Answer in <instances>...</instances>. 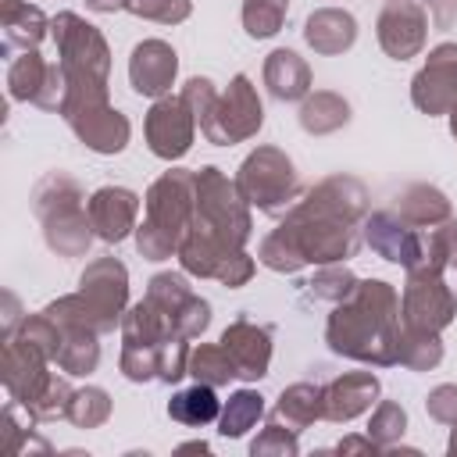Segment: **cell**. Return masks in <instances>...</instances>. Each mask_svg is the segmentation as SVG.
I'll return each instance as SVG.
<instances>
[{
    "instance_id": "6da1fadb",
    "label": "cell",
    "mask_w": 457,
    "mask_h": 457,
    "mask_svg": "<svg viewBox=\"0 0 457 457\" xmlns=\"http://www.w3.org/2000/svg\"><path fill=\"white\" fill-rule=\"evenodd\" d=\"M368 214V189L353 175H328L286 211L282 228L307 264H339L357 253V221Z\"/></svg>"
},
{
    "instance_id": "7a4b0ae2",
    "label": "cell",
    "mask_w": 457,
    "mask_h": 457,
    "mask_svg": "<svg viewBox=\"0 0 457 457\" xmlns=\"http://www.w3.org/2000/svg\"><path fill=\"white\" fill-rule=\"evenodd\" d=\"M325 343L364 364H396L400 361V296L382 278H364L357 289L336 303L325 325Z\"/></svg>"
},
{
    "instance_id": "3957f363",
    "label": "cell",
    "mask_w": 457,
    "mask_h": 457,
    "mask_svg": "<svg viewBox=\"0 0 457 457\" xmlns=\"http://www.w3.org/2000/svg\"><path fill=\"white\" fill-rule=\"evenodd\" d=\"M54 29V43L61 54V68H64V82H68V96L61 114H75L82 107L93 104H107V71H111V50L107 39L100 36L96 25H89L86 18L64 11L50 21Z\"/></svg>"
},
{
    "instance_id": "277c9868",
    "label": "cell",
    "mask_w": 457,
    "mask_h": 457,
    "mask_svg": "<svg viewBox=\"0 0 457 457\" xmlns=\"http://www.w3.org/2000/svg\"><path fill=\"white\" fill-rule=\"evenodd\" d=\"M143 225H136V246L146 261H164L179 253L182 236L196 214V171L171 168L143 196Z\"/></svg>"
},
{
    "instance_id": "5b68a950",
    "label": "cell",
    "mask_w": 457,
    "mask_h": 457,
    "mask_svg": "<svg viewBox=\"0 0 457 457\" xmlns=\"http://www.w3.org/2000/svg\"><path fill=\"white\" fill-rule=\"evenodd\" d=\"M125 300H129L125 264L114 257H100L82 271L79 293L61 296L43 311L61 325H86L93 332H111L125 318Z\"/></svg>"
},
{
    "instance_id": "8992f818",
    "label": "cell",
    "mask_w": 457,
    "mask_h": 457,
    "mask_svg": "<svg viewBox=\"0 0 457 457\" xmlns=\"http://www.w3.org/2000/svg\"><path fill=\"white\" fill-rule=\"evenodd\" d=\"M32 211L43 225V239L54 253L82 257L89 250L96 232H93V221L86 211V193L71 175H64V171L43 175L32 189Z\"/></svg>"
},
{
    "instance_id": "52a82bcc",
    "label": "cell",
    "mask_w": 457,
    "mask_h": 457,
    "mask_svg": "<svg viewBox=\"0 0 457 457\" xmlns=\"http://www.w3.org/2000/svg\"><path fill=\"white\" fill-rule=\"evenodd\" d=\"M246 196L239 193V186L232 179L221 175V168L207 164L196 171V214H193V228L214 236L218 243H225L228 250H243V243L250 239V211H246Z\"/></svg>"
},
{
    "instance_id": "ba28073f",
    "label": "cell",
    "mask_w": 457,
    "mask_h": 457,
    "mask_svg": "<svg viewBox=\"0 0 457 457\" xmlns=\"http://www.w3.org/2000/svg\"><path fill=\"white\" fill-rule=\"evenodd\" d=\"M443 268H446V257H443V250L436 246V239L428 232V253H425V261L414 264V268H407V286H403V303H400V325L443 332L453 321L457 296L443 282Z\"/></svg>"
},
{
    "instance_id": "9c48e42d",
    "label": "cell",
    "mask_w": 457,
    "mask_h": 457,
    "mask_svg": "<svg viewBox=\"0 0 457 457\" xmlns=\"http://www.w3.org/2000/svg\"><path fill=\"white\" fill-rule=\"evenodd\" d=\"M239 193L246 196V204H253L264 214H282L296 204L300 196V175L293 168V161L278 150V146H257L236 175Z\"/></svg>"
},
{
    "instance_id": "30bf717a",
    "label": "cell",
    "mask_w": 457,
    "mask_h": 457,
    "mask_svg": "<svg viewBox=\"0 0 457 457\" xmlns=\"http://www.w3.org/2000/svg\"><path fill=\"white\" fill-rule=\"evenodd\" d=\"M196 125L214 146H232V143L257 136V129L264 125V107H261V96L250 86V79L236 75L228 82V89L214 96V104L204 111V118Z\"/></svg>"
},
{
    "instance_id": "8fae6325",
    "label": "cell",
    "mask_w": 457,
    "mask_h": 457,
    "mask_svg": "<svg viewBox=\"0 0 457 457\" xmlns=\"http://www.w3.org/2000/svg\"><path fill=\"white\" fill-rule=\"evenodd\" d=\"M7 93H11V100H32V104L61 114L64 96H68V82H64L61 61L50 64L36 50H25L7 68Z\"/></svg>"
},
{
    "instance_id": "7c38bea8",
    "label": "cell",
    "mask_w": 457,
    "mask_h": 457,
    "mask_svg": "<svg viewBox=\"0 0 457 457\" xmlns=\"http://www.w3.org/2000/svg\"><path fill=\"white\" fill-rule=\"evenodd\" d=\"M196 136V114L182 96H161L154 100L146 114V143L161 161H179L189 154Z\"/></svg>"
},
{
    "instance_id": "4fadbf2b",
    "label": "cell",
    "mask_w": 457,
    "mask_h": 457,
    "mask_svg": "<svg viewBox=\"0 0 457 457\" xmlns=\"http://www.w3.org/2000/svg\"><path fill=\"white\" fill-rule=\"evenodd\" d=\"M411 100L425 114H446L457 104V43L428 50L421 71L411 82Z\"/></svg>"
},
{
    "instance_id": "5bb4252c",
    "label": "cell",
    "mask_w": 457,
    "mask_h": 457,
    "mask_svg": "<svg viewBox=\"0 0 457 457\" xmlns=\"http://www.w3.org/2000/svg\"><path fill=\"white\" fill-rule=\"evenodd\" d=\"M364 239L378 257H386L393 264H403V268L421 264L425 253H428V236H421L411 221H403L393 207L375 211L371 218H364Z\"/></svg>"
},
{
    "instance_id": "9a60e30c",
    "label": "cell",
    "mask_w": 457,
    "mask_h": 457,
    "mask_svg": "<svg viewBox=\"0 0 457 457\" xmlns=\"http://www.w3.org/2000/svg\"><path fill=\"white\" fill-rule=\"evenodd\" d=\"M46 361L50 357L36 343H29L25 336L21 339L7 336V343H4V386H7L11 400L25 403V411L46 393V386L54 378L46 371Z\"/></svg>"
},
{
    "instance_id": "2e32d148",
    "label": "cell",
    "mask_w": 457,
    "mask_h": 457,
    "mask_svg": "<svg viewBox=\"0 0 457 457\" xmlns=\"http://www.w3.org/2000/svg\"><path fill=\"white\" fill-rule=\"evenodd\" d=\"M425 36H428V18L418 0H389L386 11L378 14V46L396 61L421 54Z\"/></svg>"
},
{
    "instance_id": "e0dca14e",
    "label": "cell",
    "mask_w": 457,
    "mask_h": 457,
    "mask_svg": "<svg viewBox=\"0 0 457 457\" xmlns=\"http://www.w3.org/2000/svg\"><path fill=\"white\" fill-rule=\"evenodd\" d=\"M179 75V57L164 39H143L132 46L129 57V82L139 96H168V89L175 86Z\"/></svg>"
},
{
    "instance_id": "ac0fdd59",
    "label": "cell",
    "mask_w": 457,
    "mask_h": 457,
    "mask_svg": "<svg viewBox=\"0 0 457 457\" xmlns=\"http://www.w3.org/2000/svg\"><path fill=\"white\" fill-rule=\"evenodd\" d=\"M218 343H221L225 353L232 357L236 378L253 382V378H264V375H268V361H271V328H268V325H257V321H250V318H236V321L221 332Z\"/></svg>"
},
{
    "instance_id": "d6986e66",
    "label": "cell",
    "mask_w": 457,
    "mask_h": 457,
    "mask_svg": "<svg viewBox=\"0 0 457 457\" xmlns=\"http://www.w3.org/2000/svg\"><path fill=\"white\" fill-rule=\"evenodd\" d=\"M93 232L104 243H121L129 232H136V218H139V196L125 186H104L86 200Z\"/></svg>"
},
{
    "instance_id": "ffe728a7",
    "label": "cell",
    "mask_w": 457,
    "mask_h": 457,
    "mask_svg": "<svg viewBox=\"0 0 457 457\" xmlns=\"http://www.w3.org/2000/svg\"><path fill=\"white\" fill-rule=\"evenodd\" d=\"M68 125L96 154H118V150H125V143L132 136L129 118L121 111H114L111 104H93V107L75 111V114H68Z\"/></svg>"
},
{
    "instance_id": "44dd1931",
    "label": "cell",
    "mask_w": 457,
    "mask_h": 457,
    "mask_svg": "<svg viewBox=\"0 0 457 457\" xmlns=\"http://www.w3.org/2000/svg\"><path fill=\"white\" fill-rule=\"evenodd\" d=\"M378 396V378L371 371H350L325 386V418L328 421H350L364 414Z\"/></svg>"
},
{
    "instance_id": "7402d4cb",
    "label": "cell",
    "mask_w": 457,
    "mask_h": 457,
    "mask_svg": "<svg viewBox=\"0 0 457 457\" xmlns=\"http://www.w3.org/2000/svg\"><path fill=\"white\" fill-rule=\"evenodd\" d=\"M303 39H307V46H311L314 54L332 57V54H343V50L353 46V39H357V21H353L350 11L321 7V11H314V14L303 21Z\"/></svg>"
},
{
    "instance_id": "603a6c76",
    "label": "cell",
    "mask_w": 457,
    "mask_h": 457,
    "mask_svg": "<svg viewBox=\"0 0 457 457\" xmlns=\"http://www.w3.org/2000/svg\"><path fill=\"white\" fill-rule=\"evenodd\" d=\"M264 86L275 100H303L311 93V68L296 50H271L264 61Z\"/></svg>"
},
{
    "instance_id": "cb8c5ba5",
    "label": "cell",
    "mask_w": 457,
    "mask_h": 457,
    "mask_svg": "<svg viewBox=\"0 0 457 457\" xmlns=\"http://www.w3.org/2000/svg\"><path fill=\"white\" fill-rule=\"evenodd\" d=\"M393 211H396L403 221H411L414 228H425V225L432 228V225L450 221V200H446V193L436 189V186H428V182L407 186V189L396 196Z\"/></svg>"
},
{
    "instance_id": "d4e9b609",
    "label": "cell",
    "mask_w": 457,
    "mask_h": 457,
    "mask_svg": "<svg viewBox=\"0 0 457 457\" xmlns=\"http://www.w3.org/2000/svg\"><path fill=\"white\" fill-rule=\"evenodd\" d=\"M318 418H325V386L296 382V386L282 389V396L275 403V421H282L293 432H303Z\"/></svg>"
},
{
    "instance_id": "484cf974",
    "label": "cell",
    "mask_w": 457,
    "mask_h": 457,
    "mask_svg": "<svg viewBox=\"0 0 457 457\" xmlns=\"http://www.w3.org/2000/svg\"><path fill=\"white\" fill-rule=\"evenodd\" d=\"M350 121V104L332 93V89H318V93H307L303 96V107H300V125L303 132L311 136H328L336 129H343Z\"/></svg>"
},
{
    "instance_id": "4316f807",
    "label": "cell",
    "mask_w": 457,
    "mask_h": 457,
    "mask_svg": "<svg viewBox=\"0 0 457 457\" xmlns=\"http://www.w3.org/2000/svg\"><path fill=\"white\" fill-rule=\"evenodd\" d=\"M61 325V321H57ZM100 332L86 328V325H61V350H57V368H64L68 375H89L100 361Z\"/></svg>"
},
{
    "instance_id": "83f0119b",
    "label": "cell",
    "mask_w": 457,
    "mask_h": 457,
    "mask_svg": "<svg viewBox=\"0 0 457 457\" xmlns=\"http://www.w3.org/2000/svg\"><path fill=\"white\" fill-rule=\"evenodd\" d=\"M168 414L175 421H182V425H207V421H214L221 414V403L214 396V386L196 382V386H189V389H182V393L171 396Z\"/></svg>"
},
{
    "instance_id": "f1b7e54d",
    "label": "cell",
    "mask_w": 457,
    "mask_h": 457,
    "mask_svg": "<svg viewBox=\"0 0 457 457\" xmlns=\"http://www.w3.org/2000/svg\"><path fill=\"white\" fill-rule=\"evenodd\" d=\"M443 361V343L439 332L428 328H414V325H400V364H407L411 371H428Z\"/></svg>"
},
{
    "instance_id": "f546056e",
    "label": "cell",
    "mask_w": 457,
    "mask_h": 457,
    "mask_svg": "<svg viewBox=\"0 0 457 457\" xmlns=\"http://www.w3.org/2000/svg\"><path fill=\"white\" fill-rule=\"evenodd\" d=\"M261 414H264V396L257 393V389H239V393H232L228 396V403L221 407V414H218V432L221 436H228V439H236V436H243V432H250L257 421H261Z\"/></svg>"
},
{
    "instance_id": "4dcf8cb0",
    "label": "cell",
    "mask_w": 457,
    "mask_h": 457,
    "mask_svg": "<svg viewBox=\"0 0 457 457\" xmlns=\"http://www.w3.org/2000/svg\"><path fill=\"white\" fill-rule=\"evenodd\" d=\"M46 36V18L39 7L21 4L18 11L4 14V46H21V50H36L39 39Z\"/></svg>"
},
{
    "instance_id": "1f68e13d",
    "label": "cell",
    "mask_w": 457,
    "mask_h": 457,
    "mask_svg": "<svg viewBox=\"0 0 457 457\" xmlns=\"http://www.w3.org/2000/svg\"><path fill=\"white\" fill-rule=\"evenodd\" d=\"M189 375L207 386H225L228 378H236V364L221 343H200L196 350H189Z\"/></svg>"
},
{
    "instance_id": "d6a6232c",
    "label": "cell",
    "mask_w": 457,
    "mask_h": 457,
    "mask_svg": "<svg viewBox=\"0 0 457 457\" xmlns=\"http://www.w3.org/2000/svg\"><path fill=\"white\" fill-rule=\"evenodd\" d=\"M257 257H261V264H264V268H271V271H282V275H293V271H300V268L307 264V261H303V253L296 250L293 236H289L282 225L261 239V250H257Z\"/></svg>"
},
{
    "instance_id": "836d02e7",
    "label": "cell",
    "mask_w": 457,
    "mask_h": 457,
    "mask_svg": "<svg viewBox=\"0 0 457 457\" xmlns=\"http://www.w3.org/2000/svg\"><path fill=\"white\" fill-rule=\"evenodd\" d=\"M289 0H243V29L253 39H268L282 29Z\"/></svg>"
},
{
    "instance_id": "e575fe53",
    "label": "cell",
    "mask_w": 457,
    "mask_h": 457,
    "mask_svg": "<svg viewBox=\"0 0 457 457\" xmlns=\"http://www.w3.org/2000/svg\"><path fill=\"white\" fill-rule=\"evenodd\" d=\"M189 296H193V289H189L186 275H179V271H161V275H154V278H150V289H146V300L157 303L164 314H171V321L179 318V311L186 307ZM175 328H179V325H175Z\"/></svg>"
},
{
    "instance_id": "d590c367",
    "label": "cell",
    "mask_w": 457,
    "mask_h": 457,
    "mask_svg": "<svg viewBox=\"0 0 457 457\" xmlns=\"http://www.w3.org/2000/svg\"><path fill=\"white\" fill-rule=\"evenodd\" d=\"M107 418H111V396L100 386H86V389H75L71 393L68 421H75L79 428H96Z\"/></svg>"
},
{
    "instance_id": "8d00e7d4",
    "label": "cell",
    "mask_w": 457,
    "mask_h": 457,
    "mask_svg": "<svg viewBox=\"0 0 457 457\" xmlns=\"http://www.w3.org/2000/svg\"><path fill=\"white\" fill-rule=\"evenodd\" d=\"M403 428H407V411L396 403V400H382L375 411H371V421H368V436L382 446V450H389L400 436H403Z\"/></svg>"
},
{
    "instance_id": "74e56055",
    "label": "cell",
    "mask_w": 457,
    "mask_h": 457,
    "mask_svg": "<svg viewBox=\"0 0 457 457\" xmlns=\"http://www.w3.org/2000/svg\"><path fill=\"white\" fill-rule=\"evenodd\" d=\"M353 289H357V275H353L350 268H343V264H321V271L311 278V293H314L318 300L339 303V300H346Z\"/></svg>"
},
{
    "instance_id": "f35d334b",
    "label": "cell",
    "mask_w": 457,
    "mask_h": 457,
    "mask_svg": "<svg viewBox=\"0 0 457 457\" xmlns=\"http://www.w3.org/2000/svg\"><path fill=\"white\" fill-rule=\"evenodd\" d=\"M125 11H132L136 18L161 21V25H179L189 18L193 0H125Z\"/></svg>"
},
{
    "instance_id": "ab89813d",
    "label": "cell",
    "mask_w": 457,
    "mask_h": 457,
    "mask_svg": "<svg viewBox=\"0 0 457 457\" xmlns=\"http://www.w3.org/2000/svg\"><path fill=\"white\" fill-rule=\"evenodd\" d=\"M300 446H296V432L293 428H286L282 421H271L253 443H250V453L257 457V453H282V457H293Z\"/></svg>"
},
{
    "instance_id": "60d3db41",
    "label": "cell",
    "mask_w": 457,
    "mask_h": 457,
    "mask_svg": "<svg viewBox=\"0 0 457 457\" xmlns=\"http://www.w3.org/2000/svg\"><path fill=\"white\" fill-rule=\"evenodd\" d=\"M175 325H179V332H182L186 339H196V336H204V328L211 325V303H207V300H200V296L193 293V296L186 300V307L179 311Z\"/></svg>"
},
{
    "instance_id": "b9f144b4",
    "label": "cell",
    "mask_w": 457,
    "mask_h": 457,
    "mask_svg": "<svg viewBox=\"0 0 457 457\" xmlns=\"http://www.w3.org/2000/svg\"><path fill=\"white\" fill-rule=\"evenodd\" d=\"M253 257L246 253V250H236V253H228L225 261H221V268H218V282L221 286H228V289H239V286H246L250 282V275H253Z\"/></svg>"
},
{
    "instance_id": "7bdbcfd3",
    "label": "cell",
    "mask_w": 457,
    "mask_h": 457,
    "mask_svg": "<svg viewBox=\"0 0 457 457\" xmlns=\"http://www.w3.org/2000/svg\"><path fill=\"white\" fill-rule=\"evenodd\" d=\"M425 411H428L436 421H443V425H457V386H453V382L436 386V389L428 393V400H425Z\"/></svg>"
},
{
    "instance_id": "ee69618b",
    "label": "cell",
    "mask_w": 457,
    "mask_h": 457,
    "mask_svg": "<svg viewBox=\"0 0 457 457\" xmlns=\"http://www.w3.org/2000/svg\"><path fill=\"white\" fill-rule=\"evenodd\" d=\"M425 7L432 11L436 29H450L457 21V0H425Z\"/></svg>"
},
{
    "instance_id": "f6af8a7d",
    "label": "cell",
    "mask_w": 457,
    "mask_h": 457,
    "mask_svg": "<svg viewBox=\"0 0 457 457\" xmlns=\"http://www.w3.org/2000/svg\"><path fill=\"white\" fill-rule=\"evenodd\" d=\"M86 7L89 11H100V14H111V11L125 7V0H86Z\"/></svg>"
},
{
    "instance_id": "bcb514c9",
    "label": "cell",
    "mask_w": 457,
    "mask_h": 457,
    "mask_svg": "<svg viewBox=\"0 0 457 457\" xmlns=\"http://www.w3.org/2000/svg\"><path fill=\"white\" fill-rule=\"evenodd\" d=\"M446 114H450V132H453V139H457V104H453Z\"/></svg>"
}]
</instances>
